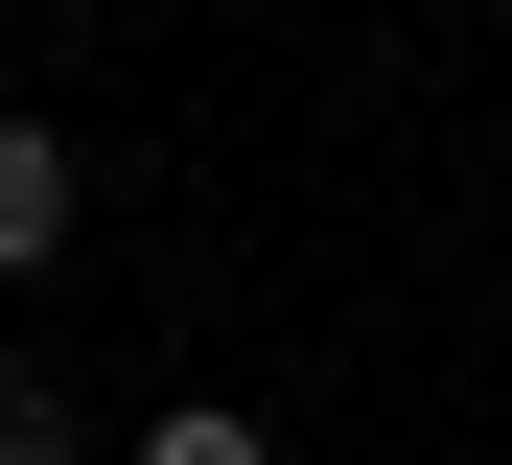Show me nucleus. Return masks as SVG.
<instances>
[{
  "instance_id": "f257e3e1",
  "label": "nucleus",
  "mask_w": 512,
  "mask_h": 465,
  "mask_svg": "<svg viewBox=\"0 0 512 465\" xmlns=\"http://www.w3.org/2000/svg\"><path fill=\"white\" fill-rule=\"evenodd\" d=\"M47 233H70V140L0 117V279H47Z\"/></svg>"
},
{
  "instance_id": "f03ea898",
  "label": "nucleus",
  "mask_w": 512,
  "mask_h": 465,
  "mask_svg": "<svg viewBox=\"0 0 512 465\" xmlns=\"http://www.w3.org/2000/svg\"><path fill=\"white\" fill-rule=\"evenodd\" d=\"M0 465H94V419H70L47 372H0Z\"/></svg>"
},
{
  "instance_id": "7ed1b4c3",
  "label": "nucleus",
  "mask_w": 512,
  "mask_h": 465,
  "mask_svg": "<svg viewBox=\"0 0 512 465\" xmlns=\"http://www.w3.org/2000/svg\"><path fill=\"white\" fill-rule=\"evenodd\" d=\"M140 465H280V442H256L233 396H187V419H140Z\"/></svg>"
}]
</instances>
